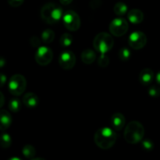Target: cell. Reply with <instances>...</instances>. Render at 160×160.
I'll use <instances>...</instances> for the list:
<instances>
[{"label": "cell", "instance_id": "1", "mask_svg": "<svg viewBox=\"0 0 160 160\" xmlns=\"http://www.w3.org/2000/svg\"><path fill=\"white\" fill-rule=\"evenodd\" d=\"M117 135L115 131L109 128L98 129L94 136V141L98 148L102 149H109L115 145Z\"/></svg>", "mask_w": 160, "mask_h": 160}, {"label": "cell", "instance_id": "2", "mask_svg": "<svg viewBox=\"0 0 160 160\" xmlns=\"http://www.w3.org/2000/svg\"><path fill=\"white\" fill-rule=\"evenodd\" d=\"M145 135V128L138 121H131L127 125L124 131V139L129 144L142 142Z\"/></svg>", "mask_w": 160, "mask_h": 160}, {"label": "cell", "instance_id": "3", "mask_svg": "<svg viewBox=\"0 0 160 160\" xmlns=\"http://www.w3.org/2000/svg\"><path fill=\"white\" fill-rule=\"evenodd\" d=\"M63 11L58 5L53 2L46 3L41 10V17L42 20L48 24H54L58 23L62 18Z\"/></svg>", "mask_w": 160, "mask_h": 160}, {"label": "cell", "instance_id": "4", "mask_svg": "<svg viewBox=\"0 0 160 160\" xmlns=\"http://www.w3.org/2000/svg\"><path fill=\"white\" fill-rule=\"evenodd\" d=\"M114 41L112 36L106 32L97 34L93 41L94 48L101 55H106L113 47Z\"/></svg>", "mask_w": 160, "mask_h": 160}, {"label": "cell", "instance_id": "5", "mask_svg": "<svg viewBox=\"0 0 160 160\" xmlns=\"http://www.w3.org/2000/svg\"><path fill=\"white\" fill-rule=\"evenodd\" d=\"M26 78L21 74H15L11 77L9 83V91L14 96L21 95L26 90Z\"/></svg>", "mask_w": 160, "mask_h": 160}, {"label": "cell", "instance_id": "6", "mask_svg": "<svg viewBox=\"0 0 160 160\" xmlns=\"http://www.w3.org/2000/svg\"><path fill=\"white\" fill-rule=\"evenodd\" d=\"M62 23L69 31H76L81 27V18L76 12L68 10L62 16Z\"/></svg>", "mask_w": 160, "mask_h": 160}, {"label": "cell", "instance_id": "7", "mask_svg": "<svg viewBox=\"0 0 160 160\" xmlns=\"http://www.w3.org/2000/svg\"><path fill=\"white\" fill-rule=\"evenodd\" d=\"M128 21L125 20L124 18L122 17H119V18H116L112 20L109 25V31L112 35L116 36V37H120L123 36L128 32Z\"/></svg>", "mask_w": 160, "mask_h": 160}, {"label": "cell", "instance_id": "8", "mask_svg": "<svg viewBox=\"0 0 160 160\" xmlns=\"http://www.w3.org/2000/svg\"><path fill=\"white\" fill-rule=\"evenodd\" d=\"M53 59V52L51 48L46 46H41L38 48L35 54V60L40 66H47Z\"/></svg>", "mask_w": 160, "mask_h": 160}, {"label": "cell", "instance_id": "9", "mask_svg": "<svg viewBox=\"0 0 160 160\" xmlns=\"http://www.w3.org/2000/svg\"><path fill=\"white\" fill-rule=\"evenodd\" d=\"M128 43L133 49H142L146 45L147 37L145 33L142 31H134L129 36Z\"/></svg>", "mask_w": 160, "mask_h": 160}, {"label": "cell", "instance_id": "10", "mask_svg": "<svg viewBox=\"0 0 160 160\" xmlns=\"http://www.w3.org/2000/svg\"><path fill=\"white\" fill-rule=\"evenodd\" d=\"M59 63L63 70H71L76 63V56L74 53L70 50L61 52L59 57Z\"/></svg>", "mask_w": 160, "mask_h": 160}, {"label": "cell", "instance_id": "11", "mask_svg": "<svg viewBox=\"0 0 160 160\" xmlns=\"http://www.w3.org/2000/svg\"><path fill=\"white\" fill-rule=\"evenodd\" d=\"M126 122L124 116L120 112H116L112 116L111 118V124L113 129L116 131H120L123 128Z\"/></svg>", "mask_w": 160, "mask_h": 160}, {"label": "cell", "instance_id": "12", "mask_svg": "<svg viewBox=\"0 0 160 160\" xmlns=\"http://www.w3.org/2000/svg\"><path fill=\"white\" fill-rule=\"evenodd\" d=\"M154 79V73L149 68H145L141 71L139 74V81L143 85H149Z\"/></svg>", "mask_w": 160, "mask_h": 160}, {"label": "cell", "instance_id": "13", "mask_svg": "<svg viewBox=\"0 0 160 160\" xmlns=\"http://www.w3.org/2000/svg\"><path fill=\"white\" fill-rule=\"evenodd\" d=\"M128 20L134 24L141 23L144 20V13L142 10L138 9H133L128 13Z\"/></svg>", "mask_w": 160, "mask_h": 160}, {"label": "cell", "instance_id": "14", "mask_svg": "<svg viewBox=\"0 0 160 160\" xmlns=\"http://www.w3.org/2000/svg\"><path fill=\"white\" fill-rule=\"evenodd\" d=\"M38 97L32 92H28L25 94L23 98V102L27 107L34 108L38 105Z\"/></svg>", "mask_w": 160, "mask_h": 160}, {"label": "cell", "instance_id": "15", "mask_svg": "<svg viewBox=\"0 0 160 160\" xmlns=\"http://www.w3.org/2000/svg\"><path fill=\"white\" fill-rule=\"evenodd\" d=\"M0 119H1V131H4L8 129V128L12 123V117L10 113L6 109H2Z\"/></svg>", "mask_w": 160, "mask_h": 160}, {"label": "cell", "instance_id": "16", "mask_svg": "<svg viewBox=\"0 0 160 160\" xmlns=\"http://www.w3.org/2000/svg\"><path fill=\"white\" fill-rule=\"evenodd\" d=\"M96 59V54L90 48L84 49L81 53V60L85 64H92Z\"/></svg>", "mask_w": 160, "mask_h": 160}, {"label": "cell", "instance_id": "17", "mask_svg": "<svg viewBox=\"0 0 160 160\" xmlns=\"http://www.w3.org/2000/svg\"><path fill=\"white\" fill-rule=\"evenodd\" d=\"M113 11L117 16L122 17V16L125 15L126 12H128V6L124 2H119L116 3L115 6H114Z\"/></svg>", "mask_w": 160, "mask_h": 160}, {"label": "cell", "instance_id": "18", "mask_svg": "<svg viewBox=\"0 0 160 160\" xmlns=\"http://www.w3.org/2000/svg\"><path fill=\"white\" fill-rule=\"evenodd\" d=\"M55 38L54 31L50 29H46L42 33V40L44 43L49 44L53 42Z\"/></svg>", "mask_w": 160, "mask_h": 160}, {"label": "cell", "instance_id": "19", "mask_svg": "<svg viewBox=\"0 0 160 160\" xmlns=\"http://www.w3.org/2000/svg\"><path fill=\"white\" fill-rule=\"evenodd\" d=\"M22 152H23V155L27 158V159H32L35 156L36 150L35 148H34V146H32V145H27L23 148Z\"/></svg>", "mask_w": 160, "mask_h": 160}, {"label": "cell", "instance_id": "20", "mask_svg": "<svg viewBox=\"0 0 160 160\" xmlns=\"http://www.w3.org/2000/svg\"><path fill=\"white\" fill-rule=\"evenodd\" d=\"M59 42H60L61 46L64 47V48H67V47L70 46L72 42H73V36L70 34H68V33H65L60 37Z\"/></svg>", "mask_w": 160, "mask_h": 160}, {"label": "cell", "instance_id": "21", "mask_svg": "<svg viewBox=\"0 0 160 160\" xmlns=\"http://www.w3.org/2000/svg\"><path fill=\"white\" fill-rule=\"evenodd\" d=\"M21 108V102L20 100L17 98H12L9 102V109H10L12 112H17L20 110Z\"/></svg>", "mask_w": 160, "mask_h": 160}, {"label": "cell", "instance_id": "22", "mask_svg": "<svg viewBox=\"0 0 160 160\" xmlns=\"http://www.w3.org/2000/svg\"><path fill=\"white\" fill-rule=\"evenodd\" d=\"M131 50L127 47H123L119 51V58L122 61H128L131 59Z\"/></svg>", "mask_w": 160, "mask_h": 160}, {"label": "cell", "instance_id": "23", "mask_svg": "<svg viewBox=\"0 0 160 160\" xmlns=\"http://www.w3.org/2000/svg\"><path fill=\"white\" fill-rule=\"evenodd\" d=\"M12 144V138L9 134H2L1 136V146L3 148H8Z\"/></svg>", "mask_w": 160, "mask_h": 160}, {"label": "cell", "instance_id": "24", "mask_svg": "<svg viewBox=\"0 0 160 160\" xmlns=\"http://www.w3.org/2000/svg\"><path fill=\"white\" fill-rule=\"evenodd\" d=\"M148 95L152 98H159L160 96V88L156 85L151 86L148 89Z\"/></svg>", "mask_w": 160, "mask_h": 160}, {"label": "cell", "instance_id": "25", "mask_svg": "<svg viewBox=\"0 0 160 160\" xmlns=\"http://www.w3.org/2000/svg\"><path fill=\"white\" fill-rule=\"evenodd\" d=\"M142 146L145 150L152 151L154 148L155 145L152 141L149 140V139H145V140L142 141Z\"/></svg>", "mask_w": 160, "mask_h": 160}, {"label": "cell", "instance_id": "26", "mask_svg": "<svg viewBox=\"0 0 160 160\" xmlns=\"http://www.w3.org/2000/svg\"><path fill=\"white\" fill-rule=\"evenodd\" d=\"M98 65L101 67H108L109 63V59L106 55H101L98 61Z\"/></svg>", "mask_w": 160, "mask_h": 160}, {"label": "cell", "instance_id": "27", "mask_svg": "<svg viewBox=\"0 0 160 160\" xmlns=\"http://www.w3.org/2000/svg\"><path fill=\"white\" fill-rule=\"evenodd\" d=\"M30 42H31V45H32L33 47H34V48L38 47L41 43L40 39H39L38 37H37V36H32V37L31 38V39H30Z\"/></svg>", "mask_w": 160, "mask_h": 160}, {"label": "cell", "instance_id": "28", "mask_svg": "<svg viewBox=\"0 0 160 160\" xmlns=\"http://www.w3.org/2000/svg\"><path fill=\"white\" fill-rule=\"evenodd\" d=\"M7 2L12 7H18L23 4L24 0H7Z\"/></svg>", "mask_w": 160, "mask_h": 160}, {"label": "cell", "instance_id": "29", "mask_svg": "<svg viewBox=\"0 0 160 160\" xmlns=\"http://www.w3.org/2000/svg\"><path fill=\"white\" fill-rule=\"evenodd\" d=\"M102 4V0H92L90 2V7L92 9H98Z\"/></svg>", "mask_w": 160, "mask_h": 160}, {"label": "cell", "instance_id": "30", "mask_svg": "<svg viewBox=\"0 0 160 160\" xmlns=\"http://www.w3.org/2000/svg\"><path fill=\"white\" fill-rule=\"evenodd\" d=\"M6 79H7V78H6V75L2 73L1 77H0V81H1V88H2L3 86L5 85V84H6Z\"/></svg>", "mask_w": 160, "mask_h": 160}, {"label": "cell", "instance_id": "31", "mask_svg": "<svg viewBox=\"0 0 160 160\" xmlns=\"http://www.w3.org/2000/svg\"><path fill=\"white\" fill-rule=\"evenodd\" d=\"M0 107H2L4 106V101H5V98H4V95H3L2 92H0Z\"/></svg>", "mask_w": 160, "mask_h": 160}, {"label": "cell", "instance_id": "32", "mask_svg": "<svg viewBox=\"0 0 160 160\" xmlns=\"http://www.w3.org/2000/svg\"><path fill=\"white\" fill-rule=\"evenodd\" d=\"M59 2L62 5H69L73 2V0H59Z\"/></svg>", "mask_w": 160, "mask_h": 160}, {"label": "cell", "instance_id": "33", "mask_svg": "<svg viewBox=\"0 0 160 160\" xmlns=\"http://www.w3.org/2000/svg\"><path fill=\"white\" fill-rule=\"evenodd\" d=\"M6 60H5L4 58H1V59H0V67L2 68V67L5 66V64H6Z\"/></svg>", "mask_w": 160, "mask_h": 160}, {"label": "cell", "instance_id": "34", "mask_svg": "<svg viewBox=\"0 0 160 160\" xmlns=\"http://www.w3.org/2000/svg\"><path fill=\"white\" fill-rule=\"evenodd\" d=\"M156 81H157L158 84L160 85V71L158 72L157 75H156Z\"/></svg>", "mask_w": 160, "mask_h": 160}, {"label": "cell", "instance_id": "35", "mask_svg": "<svg viewBox=\"0 0 160 160\" xmlns=\"http://www.w3.org/2000/svg\"><path fill=\"white\" fill-rule=\"evenodd\" d=\"M32 160H45V159H42V158H37V159H32Z\"/></svg>", "mask_w": 160, "mask_h": 160}]
</instances>
